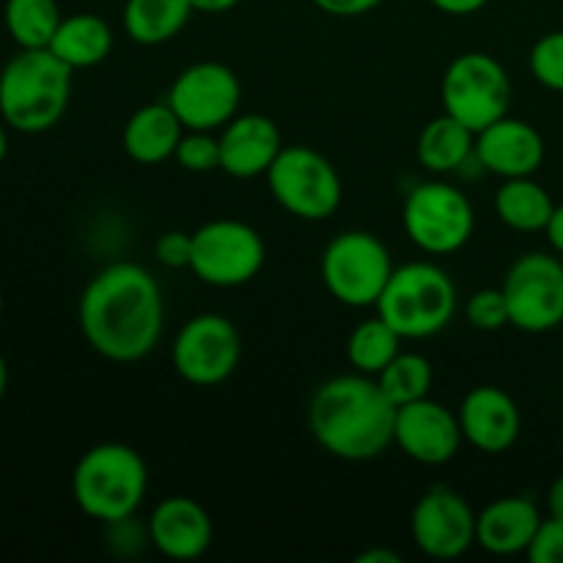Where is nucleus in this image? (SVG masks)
I'll return each instance as SVG.
<instances>
[{
	"label": "nucleus",
	"instance_id": "nucleus-1",
	"mask_svg": "<svg viewBox=\"0 0 563 563\" xmlns=\"http://www.w3.org/2000/svg\"><path fill=\"white\" fill-rule=\"evenodd\" d=\"M77 322L86 344L99 357L137 363L152 355L163 339V289L141 264H108L82 289Z\"/></svg>",
	"mask_w": 563,
	"mask_h": 563
},
{
	"label": "nucleus",
	"instance_id": "nucleus-2",
	"mask_svg": "<svg viewBox=\"0 0 563 563\" xmlns=\"http://www.w3.org/2000/svg\"><path fill=\"white\" fill-rule=\"evenodd\" d=\"M313 440L344 462H372L394 445L396 405L366 374H339L313 390L308 405Z\"/></svg>",
	"mask_w": 563,
	"mask_h": 563
},
{
	"label": "nucleus",
	"instance_id": "nucleus-3",
	"mask_svg": "<svg viewBox=\"0 0 563 563\" xmlns=\"http://www.w3.org/2000/svg\"><path fill=\"white\" fill-rule=\"evenodd\" d=\"M71 75L49 47L20 49L0 69V119L22 135H42L64 119Z\"/></svg>",
	"mask_w": 563,
	"mask_h": 563
},
{
	"label": "nucleus",
	"instance_id": "nucleus-4",
	"mask_svg": "<svg viewBox=\"0 0 563 563\" xmlns=\"http://www.w3.org/2000/svg\"><path fill=\"white\" fill-rule=\"evenodd\" d=\"M148 489V467L132 445L99 443L77 460L71 498L91 520L110 522L135 517Z\"/></svg>",
	"mask_w": 563,
	"mask_h": 563
},
{
	"label": "nucleus",
	"instance_id": "nucleus-5",
	"mask_svg": "<svg viewBox=\"0 0 563 563\" xmlns=\"http://www.w3.org/2000/svg\"><path fill=\"white\" fill-rule=\"evenodd\" d=\"M374 308L405 341L432 339L456 313L454 278L434 262L401 264Z\"/></svg>",
	"mask_w": 563,
	"mask_h": 563
},
{
	"label": "nucleus",
	"instance_id": "nucleus-6",
	"mask_svg": "<svg viewBox=\"0 0 563 563\" xmlns=\"http://www.w3.org/2000/svg\"><path fill=\"white\" fill-rule=\"evenodd\" d=\"M394 269L388 245L377 234L363 229L335 234L319 262L324 289L346 308L377 306Z\"/></svg>",
	"mask_w": 563,
	"mask_h": 563
},
{
	"label": "nucleus",
	"instance_id": "nucleus-7",
	"mask_svg": "<svg viewBox=\"0 0 563 563\" xmlns=\"http://www.w3.org/2000/svg\"><path fill=\"white\" fill-rule=\"evenodd\" d=\"M264 179L275 203L306 223H322L333 218L344 198V185L335 165L311 146L280 148Z\"/></svg>",
	"mask_w": 563,
	"mask_h": 563
},
{
	"label": "nucleus",
	"instance_id": "nucleus-8",
	"mask_svg": "<svg viewBox=\"0 0 563 563\" xmlns=\"http://www.w3.org/2000/svg\"><path fill=\"white\" fill-rule=\"evenodd\" d=\"M405 234L429 256H451L471 242L476 212L465 192L443 179L412 187L401 209Z\"/></svg>",
	"mask_w": 563,
	"mask_h": 563
},
{
	"label": "nucleus",
	"instance_id": "nucleus-9",
	"mask_svg": "<svg viewBox=\"0 0 563 563\" xmlns=\"http://www.w3.org/2000/svg\"><path fill=\"white\" fill-rule=\"evenodd\" d=\"M440 99H443L445 113L454 115L478 135L484 126L509 115V71L489 53H462L445 66V75L440 80Z\"/></svg>",
	"mask_w": 563,
	"mask_h": 563
},
{
	"label": "nucleus",
	"instance_id": "nucleus-10",
	"mask_svg": "<svg viewBox=\"0 0 563 563\" xmlns=\"http://www.w3.org/2000/svg\"><path fill=\"white\" fill-rule=\"evenodd\" d=\"M267 247L253 225L234 218H218L192 231L190 269L201 284L236 289L262 273Z\"/></svg>",
	"mask_w": 563,
	"mask_h": 563
},
{
	"label": "nucleus",
	"instance_id": "nucleus-11",
	"mask_svg": "<svg viewBox=\"0 0 563 563\" xmlns=\"http://www.w3.org/2000/svg\"><path fill=\"white\" fill-rule=\"evenodd\" d=\"M509 324L522 333H550L563 324V262L559 253L531 251L504 278Z\"/></svg>",
	"mask_w": 563,
	"mask_h": 563
},
{
	"label": "nucleus",
	"instance_id": "nucleus-12",
	"mask_svg": "<svg viewBox=\"0 0 563 563\" xmlns=\"http://www.w3.org/2000/svg\"><path fill=\"white\" fill-rule=\"evenodd\" d=\"M170 361L185 383L196 388H214L240 366L242 335L223 313H198L176 333Z\"/></svg>",
	"mask_w": 563,
	"mask_h": 563
},
{
	"label": "nucleus",
	"instance_id": "nucleus-13",
	"mask_svg": "<svg viewBox=\"0 0 563 563\" xmlns=\"http://www.w3.org/2000/svg\"><path fill=\"white\" fill-rule=\"evenodd\" d=\"M165 102L174 108L185 130L218 132L240 113V77L218 60H198L179 71Z\"/></svg>",
	"mask_w": 563,
	"mask_h": 563
},
{
	"label": "nucleus",
	"instance_id": "nucleus-14",
	"mask_svg": "<svg viewBox=\"0 0 563 563\" xmlns=\"http://www.w3.org/2000/svg\"><path fill=\"white\" fill-rule=\"evenodd\" d=\"M476 517L471 504L456 489L434 484L418 498L412 509V542L427 559H462L476 544Z\"/></svg>",
	"mask_w": 563,
	"mask_h": 563
},
{
	"label": "nucleus",
	"instance_id": "nucleus-15",
	"mask_svg": "<svg viewBox=\"0 0 563 563\" xmlns=\"http://www.w3.org/2000/svg\"><path fill=\"white\" fill-rule=\"evenodd\" d=\"M465 434H462L460 416L440 401L418 399L405 407H396L394 445H399L407 460L427 467L449 465L456 460Z\"/></svg>",
	"mask_w": 563,
	"mask_h": 563
},
{
	"label": "nucleus",
	"instance_id": "nucleus-16",
	"mask_svg": "<svg viewBox=\"0 0 563 563\" xmlns=\"http://www.w3.org/2000/svg\"><path fill=\"white\" fill-rule=\"evenodd\" d=\"M456 416L465 443L487 456L506 454L520 440V407L498 385H478L467 390Z\"/></svg>",
	"mask_w": 563,
	"mask_h": 563
},
{
	"label": "nucleus",
	"instance_id": "nucleus-17",
	"mask_svg": "<svg viewBox=\"0 0 563 563\" xmlns=\"http://www.w3.org/2000/svg\"><path fill=\"white\" fill-rule=\"evenodd\" d=\"M476 163L498 179L533 176L544 163V137L528 121L504 115L476 135Z\"/></svg>",
	"mask_w": 563,
	"mask_h": 563
},
{
	"label": "nucleus",
	"instance_id": "nucleus-18",
	"mask_svg": "<svg viewBox=\"0 0 563 563\" xmlns=\"http://www.w3.org/2000/svg\"><path fill=\"white\" fill-rule=\"evenodd\" d=\"M152 548L170 561H196L212 548L214 526L209 511L187 495H170L148 517Z\"/></svg>",
	"mask_w": 563,
	"mask_h": 563
},
{
	"label": "nucleus",
	"instance_id": "nucleus-19",
	"mask_svg": "<svg viewBox=\"0 0 563 563\" xmlns=\"http://www.w3.org/2000/svg\"><path fill=\"white\" fill-rule=\"evenodd\" d=\"M220 137V170L231 179H258L267 176L275 157L286 146L278 124L262 113H236Z\"/></svg>",
	"mask_w": 563,
	"mask_h": 563
},
{
	"label": "nucleus",
	"instance_id": "nucleus-20",
	"mask_svg": "<svg viewBox=\"0 0 563 563\" xmlns=\"http://www.w3.org/2000/svg\"><path fill=\"white\" fill-rule=\"evenodd\" d=\"M542 520L537 500L528 495H506L484 506L476 517V544L500 559L528 553Z\"/></svg>",
	"mask_w": 563,
	"mask_h": 563
},
{
	"label": "nucleus",
	"instance_id": "nucleus-21",
	"mask_svg": "<svg viewBox=\"0 0 563 563\" xmlns=\"http://www.w3.org/2000/svg\"><path fill=\"white\" fill-rule=\"evenodd\" d=\"M185 124L168 102H152L137 108L126 119L121 132V146L126 157L137 165H159L176 154Z\"/></svg>",
	"mask_w": 563,
	"mask_h": 563
},
{
	"label": "nucleus",
	"instance_id": "nucleus-22",
	"mask_svg": "<svg viewBox=\"0 0 563 563\" xmlns=\"http://www.w3.org/2000/svg\"><path fill=\"white\" fill-rule=\"evenodd\" d=\"M416 154L418 163L429 174H454L476 157V132L443 110V115H434L432 121H427V126L418 135Z\"/></svg>",
	"mask_w": 563,
	"mask_h": 563
},
{
	"label": "nucleus",
	"instance_id": "nucleus-23",
	"mask_svg": "<svg viewBox=\"0 0 563 563\" xmlns=\"http://www.w3.org/2000/svg\"><path fill=\"white\" fill-rule=\"evenodd\" d=\"M49 49L64 60L69 69H93L104 64L113 53V31L108 20L99 14H69L60 20Z\"/></svg>",
	"mask_w": 563,
	"mask_h": 563
},
{
	"label": "nucleus",
	"instance_id": "nucleus-24",
	"mask_svg": "<svg viewBox=\"0 0 563 563\" xmlns=\"http://www.w3.org/2000/svg\"><path fill=\"white\" fill-rule=\"evenodd\" d=\"M192 14V0H126L121 22L135 44L159 47L179 36Z\"/></svg>",
	"mask_w": 563,
	"mask_h": 563
},
{
	"label": "nucleus",
	"instance_id": "nucleus-25",
	"mask_svg": "<svg viewBox=\"0 0 563 563\" xmlns=\"http://www.w3.org/2000/svg\"><path fill=\"white\" fill-rule=\"evenodd\" d=\"M495 214L500 223L520 234H537L548 229L555 212V201L533 176L520 179H504L495 192Z\"/></svg>",
	"mask_w": 563,
	"mask_h": 563
},
{
	"label": "nucleus",
	"instance_id": "nucleus-26",
	"mask_svg": "<svg viewBox=\"0 0 563 563\" xmlns=\"http://www.w3.org/2000/svg\"><path fill=\"white\" fill-rule=\"evenodd\" d=\"M58 0H5L3 22L11 42L20 49H44L58 31Z\"/></svg>",
	"mask_w": 563,
	"mask_h": 563
},
{
	"label": "nucleus",
	"instance_id": "nucleus-27",
	"mask_svg": "<svg viewBox=\"0 0 563 563\" xmlns=\"http://www.w3.org/2000/svg\"><path fill=\"white\" fill-rule=\"evenodd\" d=\"M401 335L385 322L383 317H372L357 324L346 339V357L352 368L366 377H377L390 361L401 352Z\"/></svg>",
	"mask_w": 563,
	"mask_h": 563
},
{
	"label": "nucleus",
	"instance_id": "nucleus-28",
	"mask_svg": "<svg viewBox=\"0 0 563 563\" xmlns=\"http://www.w3.org/2000/svg\"><path fill=\"white\" fill-rule=\"evenodd\" d=\"M374 379L396 407H405L410 401L427 399L434 383V372L429 357L418 355V352H399Z\"/></svg>",
	"mask_w": 563,
	"mask_h": 563
},
{
	"label": "nucleus",
	"instance_id": "nucleus-29",
	"mask_svg": "<svg viewBox=\"0 0 563 563\" xmlns=\"http://www.w3.org/2000/svg\"><path fill=\"white\" fill-rule=\"evenodd\" d=\"M174 159L187 174H212V170H220L218 132L185 130L179 146H176Z\"/></svg>",
	"mask_w": 563,
	"mask_h": 563
},
{
	"label": "nucleus",
	"instance_id": "nucleus-30",
	"mask_svg": "<svg viewBox=\"0 0 563 563\" xmlns=\"http://www.w3.org/2000/svg\"><path fill=\"white\" fill-rule=\"evenodd\" d=\"M533 80L548 91L563 93V31H550L539 38L528 55Z\"/></svg>",
	"mask_w": 563,
	"mask_h": 563
},
{
	"label": "nucleus",
	"instance_id": "nucleus-31",
	"mask_svg": "<svg viewBox=\"0 0 563 563\" xmlns=\"http://www.w3.org/2000/svg\"><path fill=\"white\" fill-rule=\"evenodd\" d=\"M465 319L473 330L495 333L509 324V306L504 289H478L467 297Z\"/></svg>",
	"mask_w": 563,
	"mask_h": 563
},
{
	"label": "nucleus",
	"instance_id": "nucleus-32",
	"mask_svg": "<svg viewBox=\"0 0 563 563\" xmlns=\"http://www.w3.org/2000/svg\"><path fill=\"white\" fill-rule=\"evenodd\" d=\"M526 555L533 563H563V520H542Z\"/></svg>",
	"mask_w": 563,
	"mask_h": 563
},
{
	"label": "nucleus",
	"instance_id": "nucleus-33",
	"mask_svg": "<svg viewBox=\"0 0 563 563\" xmlns=\"http://www.w3.org/2000/svg\"><path fill=\"white\" fill-rule=\"evenodd\" d=\"M154 258L168 269H190L192 234H187V231H165V234L154 242Z\"/></svg>",
	"mask_w": 563,
	"mask_h": 563
},
{
	"label": "nucleus",
	"instance_id": "nucleus-34",
	"mask_svg": "<svg viewBox=\"0 0 563 563\" xmlns=\"http://www.w3.org/2000/svg\"><path fill=\"white\" fill-rule=\"evenodd\" d=\"M110 544L119 555H137L146 544H152V537H148V522L146 526H137L135 517H126V520L110 522L108 526Z\"/></svg>",
	"mask_w": 563,
	"mask_h": 563
},
{
	"label": "nucleus",
	"instance_id": "nucleus-35",
	"mask_svg": "<svg viewBox=\"0 0 563 563\" xmlns=\"http://www.w3.org/2000/svg\"><path fill=\"white\" fill-rule=\"evenodd\" d=\"M322 14L339 16V20H352V16H363L368 11L379 9L385 0H311Z\"/></svg>",
	"mask_w": 563,
	"mask_h": 563
},
{
	"label": "nucleus",
	"instance_id": "nucleus-36",
	"mask_svg": "<svg viewBox=\"0 0 563 563\" xmlns=\"http://www.w3.org/2000/svg\"><path fill=\"white\" fill-rule=\"evenodd\" d=\"M429 3L449 16H471L478 14L482 9H487L489 0H429Z\"/></svg>",
	"mask_w": 563,
	"mask_h": 563
},
{
	"label": "nucleus",
	"instance_id": "nucleus-37",
	"mask_svg": "<svg viewBox=\"0 0 563 563\" xmlns=\"http://www.w3.org/2000/svg\"><path fill=\"white\" fill-rule=\"evenodd\" d=\"M544 234H548L550 247H553L559 256H563V203H555V212H553V218H550Z\"/></svg>",
	"mask_w": 563,
	"mask_h": 563
},
{
	"label": "nucleus",
	"instance_id": "nucleus-38",
	"mask_svg": "<svg viewBox=\"0 0 563 563\" xmlns=\"http://www.w3.org/2000/svg\"><path fill=\"white\" fill-rule=\"evenodd\" d=\"M548 517L563 520V476L555 478L548 489Z\"/></svg>",
	"mask_w": 563,
	"mask_h": 563
},
{
	"label": "nucleus",
	"instance_id": "nucleus-39",
	"mask_svg": "<svg viewBox=\"0 0 563 563\" xmlns=\"http://www.w3.org/2000/svg\"><path fill=\"white\" fill-rule=\"evenodd\" d=\"M240 0H192V9L198 14H225V11L236 9Z\"/></svg>",
	"mask_w": 563,
	"mask_h": 563
},
{
	"label": "nucleus",
	"instance_id": "nucleus-40",
	"mask_svg": "<svg viewBox=\"0 0 563 563\" xmlns=\"http://www.w3.org/2000/svg\"><path fill=\"white\" fill-rule=\"evenodd\" d=\"M357 563H401V555L388 548H372L363 555H357Z\"/></svg>",
	"mask_w": 563,
	"mask_h": 563
},
{
	"label": "nucleus",
	"instance_id": "nucleus-41",
	"mask_svg": "<svg viewBox=\"0 0 563 563\" xmlns=\"http://www.w3.org/2000/svg\"><path fill=\"white\" fill-rule=\"evenodd\" d=\"M5 157H9V126L0 119V165L5 163Z\"/></svg>",
	"mask_w": 563,
	"mask_h": 563
},
{
	"label": "nucleus",
	"instance_id": "nucleus-42",
	"mask_svg": "<svg viewBox=\"0 0 563 563\" xmlns=\"http://www.w3.org/2000/svg\"><path fill=\"white\" fill-rule=\"evenodd\" d=\"M5 388H9V366H5V357L0 355V401H3Z\"/></svg>",
	"mask_w": 563,
	"mask_h": 563
},
{
	"label": "nucleus",
	"instance_id": "nucleus-43",
	"mask_svg": "<svg viewBox=\"0 0 563 563\" xmlns=\"http://www.w3.org/2000/svg\"><path fill=\"white\" fill-rule=\"evenodd\" d=\"M0 317H3V297H0Z\"/></svg>",
	"mask_w": 563,
	"mask_h": 563
}]
</instances>
